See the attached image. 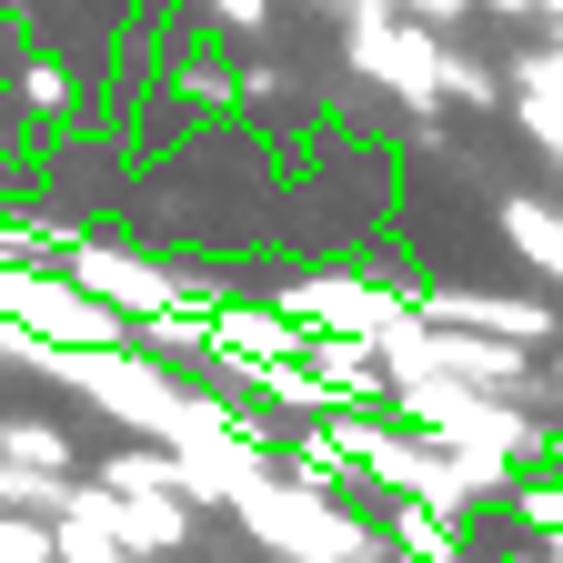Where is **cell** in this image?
Listing matches in <instances>:
<instances>
[{"label":"cell","instance_id":"1","mask_svg":"<svg viewBox=\"0 0 563 563\" xmlns=\"http://www.w3.org/2000/svg\"><path fill=\"white\" fill-rule=\"evenodd\" d=\"M60 282H70V292H91L101 312H121V322H162V312H181L172 262L121 252V242H70V252H60Z\"/></svg>","mask_w":563,"mask_h":563},{"label":"cell","instance_id":"2","mask_svg":"<svg viewBox=\"0 0 563 563\" xmlns=\"http://www.w3.org/2000/svg\"><path fill=\"white\" fill-rule=\"evenodd\" d=\"M352 60H363V70H373L383 91H402V101H422V111H433L463 51H443L433 31H422V21H393V11H363V21H352Z\"/></svg>","mask_w":563,"mask_h":563},{"label":"cell","instance_id":"3","mask_svg":"<svg viewBox=\"0 0 563 563\" xmlns=\"http://www.w3.org/2000/svg\"><path fill=\"white\" fill-rule=\"evenodd\" d=\"M422 312H433L443 332H483V342H523V352H543V342L563 332V312H553L543 292H453V282H433V292H422Z\"/></svg>","mask_w":563,"mask_h":563},{"label":"cell","instance_id":"4","mask_svg":"<svg viewBox=\"0 0 563 563\" xmlns=\"http://www.w3.org/2000/svg\"><path fill=\"white\" fill-rule=\"evenodd\" d=\"M101 493V483H91ZM101 533L141 563V553H181L191 543V504L181 493H101Z\"/></svg>","mask_w":563,"mask_h":563},{"label":"cell","instance_id":"5","mask_svg":"<svg viewBox=\"0 0 563 563\" xmlns=\"http://www.w3.org/2000/svg\"><path fill=\"white\" fill-rule=\"evenodd\" d=\"M0 473L81 483V453H70V433H60V422H41V412H0Z\"/></svg>","mask_w":563,"mask_h":563},{"label":"cell","instance_id":"6","mask_svg":"<svg viewBox=\"0 0 563 563\" xmlns=\"http://www.w3.org/2000/svg\"><path fill=\"white\" fill-rule=\"evenodd\" d=\"M504 242L543 272V282H563V201H533V191H514L504 201Z\"/></svg>","mask_w":563,"mask_h":563},{"label":"cell","instance_id":"7","mask_svg":"<svg viewBox=\"0 0 563 563\" xmlns=\"http://www.w3.org/2000/svg\"><path fill=\"white\" fill-rule=\"evenodd\" d=\"M0 563H51V523H31V514H0Z\"/></svg>","mask_w":563,"mask_h":563},{"label":"cell","instance_id":"8","mask_svg":"<svg viewBox=\"0 0 563 563\" xmlns=\"http://www.w3.org/2000/svg\"><path fill=\"white\" fill-rule=\"evenodd\" d=\"M21 101H31V111H60V101H70V70H60V60H31V70H21Z\"/></svg>","mask_w":563,"mask_h":563},{"label":"cell","instance_id":"9","mask_svg":"<svg viewBox=\"0 0 563 563\" xmlns=\"http://www.w3.org/2000/svg\"><path fill=\"white\" fill-rule=\"evenodd\" d=\"M201 11L222 21V31H242V41H262V31H272V0H201Z\"/></svg>","mask_w":563,"mask_h":563},{"label":"cell","instance_id":"10","mask_svg":"<svg viewBox=\"0 0 563 563\" xmlns=\"http://www.w3.org/2000/svg\"><path fill=\"white\" fill-rule=\"evenodd\" d=\"M543 352H553V363H543V383H553V393H563V332H553V342H543Z\"/></svg>","mask_w":563,"mask_h":563}]
</instances>
